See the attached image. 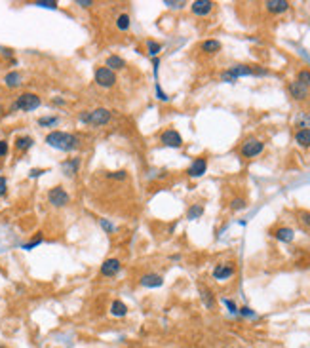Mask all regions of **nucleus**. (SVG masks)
<instances>
[{
	"instance_id": "37",
	"label": "nucleus",
	"mask_w": 310,
	"mask_h": 348,
	"mask_svg": "<svg viewBox=\"0 0 310 348\" xmlns=\"http://www.w3.org/2000/svg\"><path fill=\"white\" fill-rule=\"evenodd\" d=\"M301 221L307 226H310V211H303V213H301Z\"/></svg>"
},
{
	"instance_id": "29",
	"label": "nucleus",
	"mask_w": 310,
	"mask_h": 348,
	"mask_svg": "<svg viewBox=\"0 0 310 348\" xmlns=\"http://www.w3.org/2000/svg\"><path fill=\"white\" fill-rule=\"evenodd\" d=\"M147 52H149L151 57H156L158 53L162 52V44H158L155 40H149V42H147Z\"/></svg>"
},
{
	"instance_id": "36",
	"label": "nucleus",
	"mask_w": 310,
	"mask_h": 348,
	"mask_svg": "<svg viewBox=\"0 0 310 348\" xmlns=\"http://www.w3.org/2000/svg\"><path fill=\"white\" fill-rule=\"evenodd\" d=\"M42 242V236H38V238H35L33 242H29V244H25L23 245V249H33V247H36V245L40 244Z\"/></svg>"
},
{
	"instance_id": "18",
	"label": "nucleus",
	"mask_w": 310,
	"mask_h": 348,
	"mask_svg": "<svg viewBox=\"0 0 310 348\" xmlns=\"http://www.w3.org/2000/svg\"><path fill=\"white\" fill-rule=\"evenodd\" d=\"M33 145H35V139L31 135H19V137H16V143H14L18 152H27Z\"/></svg>"
},
{
	"instance_id": "10",
	"label": "nucleus",
	"mask_w": 310,
	"mask_h": 348,
	"mask_svg": "<svg viewBox=\"0 0 310 348\" xmlns=\"http://www.w3.org/2000/svg\"><path fill=\"white\" fill-rule=\"evenodd\" d=\"M122 268V262L118 261V259H107V261L101 264V276H105V278H112V276H116L118 272H120Z\"/></svg>"
},
{
	"instance_id": "4",
	"label": "nucleus",
	"mask_w": 310,
	"mask_h": 348,
	"mask_svg": "<svg viewBox=\"0 0 310 348\" xmlns=\"http://www.w3.org/2000/svg\"><path fill=\"white\" fill-rule=\"evenodd\" d=\"M40 105H42V99H40L36 93L25 91V93L18 95L16 103L12 105V110H23V112H31V110H36Z\"/></svg>"
},
{
	"instance_id": "20",
	"label": "nucleus",
	"mask_w": 310,
	"mask_h": 348,
	"mask_svg": "<svg viewBox=\"0 0 310 348\" xmlns=\"http://www.w3.org/2000/svg\"><path fill=\"white\" fill-rule=\"evenodd\" d=\"M109 310H111V316H112V318H124V316L128 314V304L116 299V301L111 303V308H109Z\"/></svg>"
},
{
	"instance_id": "42",
	"label": "nucleus",
	"mask_w": 310,
	"mask_h": 348,
	"mask_svg": "<svg viewBox=\"0 0 310 348\" xmlns=\"http://www.w3.org/2000/svg\"><path fill=\"white\" fill-rule=\"evenodd\" d=\"M76 4H78V6H82V8H89L93 2H91V0H78Z\"/></svg>"
},
{
	"instance_id": "23",
	"label": "nucleus",
	"mask_w": 310,
	"mask_h": 348,
	"mask_svg": "<svg viewBox=\"0 0 310 348\" xmlns=\"http://www.w3.org/2000/svg\"><path fill=\"white\" fill-rule=\"evenodd\" d=\"M200 50L206 53H217L219 50H221V42H219V40H213V38L204 40V42L200 44Z\"/></svg>"
},
{
	"instance_id": "40",
	"label": "nucleus",
	"mask_w": 310,
	"mask_h": 348,
	"mask_svg": "<svg viewBox=\"0 0 310 348\" xmlns=\"http://www.w3.org/2000/svg\"><path fill=\"white\" fill-rule=\"evenodd\" d=\"M156 93H158V99H160V101H168V99H170V97L160 89V86H156Z\"/></svg>"
},
{
	"instance_id": "32",
	"label": "nucleus",
	"mask_w": 310,
	"mask_h": 348,
	"mask_svg": "<svg viewBox=\"0 0 310 348\" xmlns=\"http://www.w3.org/2000/svg\"><path fill=\"white\" fill-rule=\"evenodd\" d=\"M164 6H168L170 10H179V8H183V6H185V2H172V0H166V2H164Z\"/></svg>"
},
{
	"instance_id": "8",
	"label": "nucleus",
	"mask_w": 310,
	"mask_h": 348,
	"mask_svg": "<svg viewBox=\"0 0 310 348\" xmlns=\"http://www.w3.org/2000/svg\"><path fill=\"white\" fill-rule=\"evenodd\" d=\"M160 141H162L164 147H170V149H179V147L183 145L181 133H179L177 130H172V128H168V130L160 135Z\"/></svg>"
},
{
	"instance_id": "25",
	"label": "nucleus",
	"mask_w": 310,
	"mask_h": 348,
	"mask_svg": "<svg viewBox=\"0 0 310 348\" xmlns=\"http://www.w3.org/2000/svg\"><path fill=\"white\" fill-rule=\"evenodd\" d=\"M202 213H204V208H202L200 204H194V206H190L189 211H187V219H190V221H194V219H198V217H202Z\"/></svg>"
},
{
	"instance_id": "15",
	"label": "nucleus",
	"mask_w": 310,
	"mask_h": 348,
	"mask_svg": "<svg viewBox=\"0 0 310 348\" xmlns=\"http://www.w3.org/2000/svg\"><path fill=\"white\" fill-rule=\"evenodd\" d=\"M289 93H291L293 99H297V101H305L307 97H309V87L303 86L301 82H291L289 84Z\"/></svg>"
},
{
	"instance_id": "1",
	"label": "nucleus",
	"mask_w": 310,
	"mask_h": 348,
	"mask_svg": "<svg viewBox=\"0 0 310 348\" xmlns=\"http://www.w3.org/2000/svg\"><path fill=\"white\" fill-rule=\"evenodd\" d=\"M46 145H50L52 149H57V151L70 152V151H76V149L82 145V141H80L78 135H74V133L55 130V131H50V133L46 135Z\"/></svg>"
},
{
	"instance_id": "44",
	"label": "nucleus",
	"mask_w": 310,
	"mask_h": 348,
	"mask_svg": "<svg viewBox=\"0 0 310 348\" xmlns=\"http://www.w3.org/2000/svg\"><path fill=\"white\" fill-rule=\"evenodd\" d=\"M101 225H103L105 228H107V230H109V232H112V230H114V228H112V226L109 225V223H107V221H101Z\"/></svg>"
},
{
	"instance_id": "6",
	"label": "nucleus",
	"mask_w": 310,
	"mask_h": 348,
	"mask_svg": "<svg viewBox=\"0 0 310 348\" xmlns=\"http://www.w3.org/2000/svg\"><path fill=\"white\" fill-rule=\"evenodd\" d=\"M93 76H95V84L101 87H112L116 84V72L107 67H97Z\"/></svg>"
},
{
	"instance_id": "27",
	"label": "nucleus",
	"mask_w": 310,
	"mask_h": 348,
	"mask_svg": "<svg viewBox=\"0 0 310 348\" xmlns=\"http://www.w3.org/2000/svg\"><path fill=\"white\" fill-rule=\"evenodd\" d=\"M57 124H59L57 116H42V118H38V126H42V128H53Z\"/></svg>"
},
{
	"instance_id": "34",
	"label": "nucleus",
	"mask_w": 310,
	"mask_h": 348,
	"mask_svg": "<svg viewBox=\"0 0 310 348\" xmlns=\"http://www.w3.org/2000/svg\"><path fill=\"white\" fill-rule=\"evenodd\" d=\"M6 192H8V181H6V177L0 175V196H4Z\"/></svg>"
},
{
	"instance_id": "31",
	"label": "nucleus",
	"mask_w": 310,
	"mask_h": 348,
	"mask_svg": "<svg viewBox=\"0 0 310 348\" xmlns=\"http://www.w3.org/2000/svg\"><path fill=\"white\" fill-rule=\"evenodd\" d=\"M109 179H116V181H122V179H126L128 174L124 172V170H118V172H112V174H107Z\"/></svg>"
},
{
	"instance_id": "7",
	"label": "nucleus",
	"mask_w": 310,
	"mask_h": 348,
	"mask_svg": "<svg viewBox=\"0 0 310 348\" xmlns=\"http://www.w3.org/2000/svg\"><path fill=\"white\" fill-rule=\"evenodd\" d=\"M263 149H265V143H263V141L255 139V137H249L247 141H244L240 152L244 158H255L263 152Z\"/></svg>"
},
{
	"instance_id": "22",
	"label": "nucleus",
	"mask_w": 310,
	"mask_h": 348,
	"mask_svg": "<svg viewBox=\"0 0 310 348\" xmlns=\"http://www.w3.org/2000/svg\"><path fill=\"white\" fill-rule=\"evenodd\" d=\"M295 141H297L299 147L309 149L310 147V128H301V130L295 133Z\"/></svg>"
},
{
	"instance_id": "24",
	"label": "nucleus",
	"mask_w": 310,
	"mask_h": 348,
	"mask_svg": "<svg viewBox=\"0 0 310 348\" xmlns=\"http://www.w3.org/2000/svg\"><path fill=\"white\" fill-rule=\"evenodd\" d=\"M130 25H132V18H130L128 14H120V16L116 18V29H118V31H128Z\"/></svg>"
},
{
	"instance_id": "17",
	"label": "nucleus",
	"mask_w": 310,
	"mask_h": 348,
	"mask_svg": "<svg viewBox=\"0 0 310 348\" xmlns=\"http://www.w3.org/2000/svg\"><path fill=\"white\" fill-rule=\"evenodd\" d=\"M272 236H274L276 240H280V242H291L293 238H295V232L289 226H280V228L272 230Z\"/></svg>"
},
{
	"instance_id": "9",
	"label": "nucleus",
	"mask_w": 310,
	"mask_h": 348,
	"mask_svg": "<svg viewBox=\"0 0 310 348\" xmlns=\"http://www.w3.org/2000/svg\"><path fill=\"white\" fill-rule=\"evenodd\" d=\"M206 170H207V160L204 156H200L196 158V160H192V164L187 170V175L192 177V179H196V177H202V175L206 174Z\"/></svg>"
},
{
	"instance_id": "14",
	"label": "nucleus",
	"mask_w": 310,
	"mask_h": 348,
	"mask_svg": "<svg viewBox=\"0 0 310 348\" xmlns=\"http://www.w3.org/2000/svg\"><path fill=\"white\" fill-rule=\"evenodd\" d=\"M139 283H141L143 287H160V285L164 283V278H162L160 274H156V272H149V274H143V276H141Z\"/></svg>"
},
{
	"instance_id": "33",
	"label": "nucleus",
	"mask_w": 310,
	"mask_h": 348,
	"mask_svg": "<svg viewBox=\"0 0 310 348\" xmlns=\"http://www.w3.org/2000/svg\"><path fill=\"white\" fill-rule=\"evenodd\" d=\"M35 6H42V8H57V2H53V0H42V2H35Z\"/></svg>"
},
{
	"instance_id": "35",
	"label": "nucleus",
	"mask_w": 310,
	"mask_h": 348,
	"mask_svg": "<svg viewBox=\"0 0 310 348\" xmlns=\"http://www.w3.org/2000/svg\"><path fill=\"white\" fill-rule=\"evenodd\" d=\"M10 147H8V141H0V158H4L8 154Z\"/></svg>"
},
{
	"instance_id": "13",
	"label": "nucleus",
	"mask_w": 310,
	"mask_h": 348,
	"mask_svg": "<svg viewBox=\"0 0 310 348\" xmlns=\"http://www.w3.org/2000/svg\"><path fill=\"white\" fill-rule=\"evenodd\" d=\"M265 8L270 14H284L289 10V2L288 0H268V2H265Z\"/></svg>"
},
{
	"instance_id": "21",
	"label": "nucleus",
	"mask_w": 310,
	"mask_h": 348,
	"mask_svg": "<svg viewBox=\"0 0 310 348\" xmlns=\"http://www.w3.org/2000/svg\"><path fill=\"white\" fill-rule=\"evenodd\" d=\"M105 67L111 70H122L126 69V61L122 59L120 55H109L107 61H105Z\"/></svg>"
},
{
	"instance_id": "39",
	"label": "nucleus",
	"mask_w": 310,
	"mask_h": 348,
	"mask_svg": "<svg viewBox=\"0 0 310 348\" xmlns=\"http://www.w3.org/2000/svg\"><path fill=\"white\" fill-rule=\"evenodd\" d=\"M223 303H224V304H226V306H228V310H230V312H238V308H236V304H234L232 301H228V299H224Z\"/></svg>"
},
{
	"instance_id": "26",
	"label": "nucleus",
	"mask_w": 310,
	"mask_h": 348,
	"mask_svg": "<svg viewBox=\"0 0 310 348\" xmlns=\"http://www.w3.org/2000/svg\"><path fill=\"white\" fill-rule=\"evenodd\" d=\"M200 293H202V301H204V304H206L207 308H209V310H211V308H215V299H213V293H211L209 289H202Z\"/></svg>"
},
{
	"instance_id": "19",
	"label": "nucleus",
	"mask_w": 310,
	"mask_h": 348,
	"mask_svg": "<svg viewBox=\"0 0 310 348\" xmlns=\"http://www.w3.org/2000/svg\"><path fill=\"white\" fill-rule=\"evenodd\" d=\"M21 80H23V76H21V72H18V70H10V72L4 76V84H6V87H10V89L21 86Z\"/></svg>"
},
{
	"instance_id": "16",
	"label": "nucleus",
	"mask_w": 310,
	"mask_h": 348,
	"mask_svg": "<svg viewBox=\"0 0 310 348\" xmlns=\"http://www.w3.org/2000/svg\"><path fill=\"white\" fill-rule=\"evenodd\" d=\"M78 168H80V158H70V160H65L61 164V170L67 177H74L78 174Z\"/></svg>"
},
{
	"instance_id": "5",
	"label": "nucleus",
	"mask_w": 310,
	"mask_h": 348,
	"mask_svg": "<svg viewBox=\"0 0 310 348\" xmlns=\"http://www.w3.org/2000/svg\"><path fill=\"white\" fill-rule=\"evenodd\" d=\"M48 202L52 204L53 208H65V206H69L70 204V194L63 187H53L50 189L48 192Z\"/></svg>"
},
{
	"instance_id": "38",
	"label": "nucleus",
	"mask_w": 310,
	"mask_h": 348,
	"mask_svg": "<svg viewBox=\"0 0 310 348\" xmlns=\"http://www.w3.org/2000/svg\"><path fill=\"white\" fill-rule=\"evenodd\" d=\"M238 312H240L242 316H249V318H253V316H255V312H251V308H247V306H244V308H238Z\"/></svg>"
},
{
	"instance_id": "11",
	"label": "nucleus",
	"mask_w": 310,
	"mask_h": 348,
	"mask_svg": "<svg viewBox=\"0 0 310 348\" xmlns=\"http://www.w3.org/2000/svg\"><path fill=\"white\" fill-rule=\"evenodd\" d=\"M234 274V264L232 262H221L213 268V278L223 282V280H228L230 276Z\"/></svg>"
},
{
	"instance_id": "12",
	"label": "nucleus",
	"mask_w": 310,
	"mask_h": 348,
	"mask_svg": "<svg viewBox=\"0 0 310 348\" xmlns=\"http://www.w3.org/2000/svg\"><path fill=\"white\" fill-rule=\"evenodd\" d=\"M213 2L211 0H194L192 4H190V10H192V14L194 16H207L211 10H213Z\"/></svg>"
},
{
	"instance_id": "41",
	"label": "nucleus",
	"mask_w": 310,
	"mask_h": 348,
	"mask_svg": "<svg viewBox=\"0 0 310 348\" xmlns=\"http://www.w3.org/2000/svg\"><path fill=\"white\" fill-rule=\"evenodd\" d=\"M42 174H46V170H38V168H36V170H31L29 177H31V179H35V177H40Z\"/></svg>"
},
{
	"instance_id": "43",
	"label": "nucleus",
	"mask_w": 310,
	"mask_h": 348,
	"mask_svg": "<svg viewBox=\"0 0 310 348\" xmlns=\"http://www.w3.org/2000/svg\"><path fill=\"white\" fill-rule=\"evenodd\" d=\"M0 53H2L4 57H12V55H14V52H12V50H8V48H0Z\"/></svg>"
},
{
	"instance_id": "30",
	"label": "nucleus",
	"mask_w": 310,
	"mask_h": 348,
	"mask_svg": "<svg viewBox=\"0 0 310 348\" xmlns=\"http://www.w3.org/2000/svg\"><path fill=\"white\" fill-rule=\"evenodd\" d=\"M245 206H247V204H245L244 198H234V200L230 202V209H234V211H240V209H244Z\"/></svg>"
},
{
	"instance_id": "3",
	"label": "nucleus",
	"mask_w": 310,
	"mask_h": 348,
	"mask_svg": "<svg viewBox=\"0 0 310 348\" xmlns=\"http://www.w3.org/2000/svg\"><path fill=\"white\" fill-rule=\"evenodd\" d=\"M253 74H266L265 69H253L249 65H234L228 70H224L221 74V80L223 82H236L240 76H253Z\"/></svg>"
},
{
	"instance_id": "2",
	"label": "nucleus",
	"mask_w": 310,
	"mask_h": 348,
	"mask_svg": "<svg viewBox=\"0 0 310 348\" xmlns=\"http://www.w3.org/2000/svg\"><path fill=\"white\" fill-rule=\"evenodd\" d=\"M111 110L109 109H103V107H99V109H93V110H84V112H80V116H78V120L82 124H89V126H95V128H101V126H107V124L111 122Z\"/></svg>"
},
{
	"instance_id": "28",
	"label": "nucleus",
	"mask_w": 310,
	"mask_h": 348,
	"mask_svg": "<svg viewBox=\"0 0 310 348\" xmlns=\"http://www.w3.org/2000/svg\"><path fill=\"white\" fill-rule=\"evenodd\" d=\"M297 82H301L303 86L310 87V70L309 69H301L297 72Z\"/></svg>"
}]
</instances>
